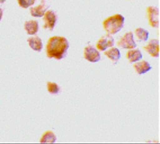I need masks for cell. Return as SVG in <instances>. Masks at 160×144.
I'll use <instances>...</instances> for the list:
<instances>
[{
	"mask_svg": "<svg viewBox=\"0 0 160 144\" xmlns=\"http://www.w3.org/2000/svg\"><path fill=\"white\" fill-rule=\"evenodd\" d=\"M69 47V42L66 38L54 36L48 41L46 48V55L49 58L61 60L65 57Z\"/></svg>",
	"mask_w": 160,
	"mask_h": 144,
	"instance_id": "obj_1",
	"label": "cell"
},
{
	"mask_svg": "<svg viewBox=\"0 0 160 144\" xmlns=\"http://www.w3.org/2000/svg\"><path fill=\"white\" fill-rule=\"evenodd\" d=\"M125 17L122 15L116 14L105 18L102 22L103 29L111 35L116 34L122 29Z\"/></svg>",
	"mask_w": 160,
	"mask_h": 144,
	"instance_id": "obj_2",
	"label": "cell"
},
{
	"mask_svg": "<svg viewBox=\"0 0 160 144\" xmlns=\"http://www.w3.org/2000/svg\"><path fill=\"white\" fill-rule=\"evenodd\" d=\"M118 47L123 49L130 50L135 48L137 45L134 39L132 32H126L121 36L117 42Z\"/></svg>",
	"mask_w": 160,
	"mask_h": 144,
	"instance_id": "obj_3",
	"label": "cell"
},
{
	"mask_svg": "<svg viewBox=\"0 0 160 144\" xmlns=\"http://www.w3.org/2000/svg\"><path fill=\"white\" fill-rule=\"evenodd\" d=\"M146 16L151 27L157 28L159 26V10L158 7L149 6L146 10Z\"/></svg>",
	"mask_w": 160,
	"mask_h": 144,
	"instance_id": "obj_4",
	"label": "cell"
},
{
	"mask_svg": "<svg viewBox=\"0 0 160 144\" xmlns=\"http://www.w3.org/2000/svg\"><path fill=\"white\" fill-rule=\"evenodd\" d=\"M114 45L115 40L112 35L107 33L97 41L96 47L98 50L104 51L108 48L113 47Z\"/></svg>",
	"mask_w": 160,
	"mask_h": 144,
	"instance_id": "obj_5",
	"label": "cell"
},
{
	"mask_svg": "<svg viewBox=\"0 0 160 144\" xmlns=\"http://www.w3.org/2000/svg\"><path fill=\"white\" fill-rule=\"evenodd\" d=\"M83 55L84 58L90 62L96 63L101 59L99 51L92 45L87 46L84 48Z\"/></svg>",
	"mask_w": 160,
	"mask_h": 144,
	"instance_id": "obj_6",
	"label": "cell"
},
{
	"mask_svg": "<svg viewBox=\"0 0 160 144\" xmlns=\"http://www.w3.org/2000/svg\"><path fill=\"white\" fill-rule=\"evenodd\" d=\"M143 49L152 57L158 58L159 56V41L155 38L151 39L143 46Z\"/></svg>",
	"mask_w": 160,
	"mask_h": 144,
	"instance_id": "obj_7",
	"label": "cell"
},
{
	"mask_svg": "<svg viewBox=\"0 0 160 144\" xmlns=\"http://www.w3.org/2000/svg\"><path fill=\"white\" fill-rule=\"evenodd\" d=\"M43 20L44 25L43 27L45 29H48L50 31L52 30L55 27L57 21L56 15L53 10H48L45 13Z\"/></svg>",
	"mask_w": 160,
	"mask_h": 144,
	"instance_id": "obj_8",
	"label": "cell"
},
{
	"mask_svg": "<svg viewBox=\"0 0 160 144\" xmlns=\"http://www.w3.org/2000/svg\"><path fill=\"white\" fill-rule=\"evenodd\" d=\"M49 6L46 3L45 0H41L40 4L30 9L32 16L34 17H42L44 15L46 10Z\"/></svg>",
	"mask_w": 160,
	"mask_h": 144,
	"instance_id": "obj_9",
	"label": "cell"
},
{
	"mask_svg": "<svg viewBox=\"0 0 160 144\" xmlns=\"http://www.w3.org/2000/svg\"><path fill=\"white\" fill-rule=\"evenodd\" d=\"M104 55L112 62L114 64H117L121 58V53L118 49L115 47L108 48L104 51Z\"/></svg>",
	"mask_w": 160,
	"mask_h": 144,
	"instance_id": "obj_10",
	"label": "cell"
},
{
	"mask_svg": "<svg viewBox=\"0 0 160 144\" xmlns=\"http://www.w3.org/2000/svg\"><path fill=\"white\" fill-rule=\"evenodd\" d=\"M133 67L138 74H144L148 72L152 69L150 64L144 60H141L136 62L133 64Z\"/></svg>",
	"mask_w": 160,
	"mask_h": 144,
	"instance_id": "obj_11",
	"label": "cell"
},
{
	"mask_svg": "<svg viewBox=\"0 0 160 144\" xmlns=\"http://www.w3.org/2000/svg\"><path fill=\"white\" fill-rule=\"evenodd\" d=\"M126 57L130 63H133L141 60L143 55L140 50L135 48L128 50Z\"/></svg>",
	"mask_w": 160,
	"mask_h": 144,
	"instance_id": "obj_12",
	"label": "cell"
},
{
	"mask_svg": "<svg viewBox=\"0 0 160 144\" xmlns=\"http://www.w3.org/2000/svg\"><path fill=\"white\" fill-rule=\"evenodd\" d=\"M24 26L25 30L29 35L35 34L39 29L38 22L36 20H32L26 22Z\"/></svg>",
	"mask_w": 160,
	"mask_h": 144,
	"instance_id": "obj_13",
	"label": "cell"
},
{
	"mask_svg": "<svg viewBox=\"0 0 160 144\" xmlns=\"http://www.w3.org/2000/svg\"><path fill=\"white\" fill-rule=\"evenodd\" d=\"M27 41L30 47L33 50L40 52L42 50L43 47L42 40L38 36L28 38Z\"/></svg>",
	"mask_w": 160,
	"mask_h": 144,
	"instance_id": "obj_14",
	"label": "cell"
},
{
	"mask_svg": "<svg viewBox=\"0 0 160 144\" xmlns=\"http://www.w3.org/2000/svg\"><path fill=\"white\" fill-rule=\"evenodd\" d=\"M134 33L139 41L146 42L148 39L149 33L148 31L143 28H136L134 31Z\"/></svg>",
	"mask_w": 160,
	"mask_h": 144,
	"instance_id": "obj_15",
	"label": "cell"
},
{
	"mask_svg": "<svg viewBox=\"0 0 160 144\" xmlns=\"http://www.w3.org/2000/svg\"><path fill=\"white\" fill-rule=\"evenodd\" d=\"M56 137L55 134L51 131H48L43 134L41 138L40 142L42 143H55Z\"/></svg>",
	"mask_w": 160,
	"mask_h": 144,
	"instance_id": "obj_16",
	"label": "cell"
},
{
	"mask_svg": "<svg viewBox=\"0 0 160 144\" xmlns=\"http://www.w3.org/2000/svg\"><path fill=\"white\" fill-rule=\"evenodd\" d=\"M47 88L48 91L52 94H57L60 91V87L55 82H48Z\"/></svg>",
	"mask_w": 160,
	"mask_h": 144,
	"instance_id": "obj_17",
	"label": "cell"
},
{
	"mask_svg": "<svg viewBox=\"0 0 160 144\" xmlns=\"http://www.w3.org/2000/svg\"><path fill=\"white\" fill-rule=\"evenodd\" d=\"M36 0H18L20 7L24 8H28L34 4Z\"/></svg>",
	"mask_w": 160,
	"mask_h": 144,
	"instance_id": "obj_18",
	"label": "cell"
},
{
	"mask_svg": "<svg viewBox=\"0 0 160 144\" xmlns=\"http://www.w3.org/2000/svg\"><path fill=\"white\" fill-rule=\"evenodd\" d=\"M2 14H3V11H2V9L0 7V21L2 19Z\"/></svg>",
	"mask_w": 160,
	"mask_h": 144,
	"instance_id": "obj_19",
	"label": "cell"
},
{
	"mask_svg": "<svg viewBox=\"0 0 160 144\" xmlns=\"http://www.w3.org/2000/svg\"><path fill=\"white\" fill-rule=\"evenodd\" d=\"M6 0H0V3H3Z\"/></svg>",
	"mask_w": 160,
	"mask_h": 144,
	"instance_id": "obj_20",
	"label": "cell"
}]
</instances>
